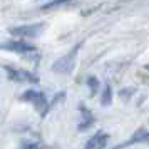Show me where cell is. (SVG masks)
<instances>
[{"label":"cell","instance_id":"6da1fadb","mask_svg":"<svg viewBox=\"0 0 149 149\" xmlns=\"http://www.w3.org/2000/svg\"><path fill=\"white\" fill-rule=\"evenodd\" d=\"M81 47V44L79 45H75L67 55H64L61 59H57L54 62V65H52V70L57 72V74H70L72 70H74V65H75V54H77V50Z\"/></svg>","mask_w":149,"mask_h":149},{"label":"cell","instance_id":"7a4b0ae2","mask_svg":"<svg viewBox=\"0 0 149 149\" xmlns=\"http://www.w3.org/2000/svg\"><path fill=\"white\" fill-rule=\"evenodd\" d=\"M22 101H27V102H32L35 106V109L37 111H40L42 117L49 112V109H50V102L45 101V95L42 94V92H39V91H25V94L20 95Z\"/></svg>","mask_w":149,"mask_h":149},{"label":"cell","instance_id":"3957f363","mask_svg":"<svg viewBox=\"0 0 149 149\" xmlns=\"http://www.w3.org/2000/svg\"><path fill=\"white\" fill-rule=\"evenodd\" d=\"M45 29V24H32V25H20L10 29V34L14 37H37Z\"/></svg>","mask_w":149,"mask_h":149},{"label":"cell","instance_id":"277c9868","mask_svg":"<svg viewBox=\"0 0 149 149\" xmlns=\"http://www.w3.org/2000/svg\"><path fill=\"white\" fill-rule=\"evenodd\" d=\"M5 69H7L10 79L15 82H30V84L39 82V77L32 72H29V70H17V69H12L10 65H5Z\"/></svg>","mask_w":149,"mask_h":149},{"label":"cell","instance_id":"5b68a950","mask_svg":"<svg viewBox=\"0 0 149 149\" xmlns=\"http://www.w3.org/2000/svg\"><path fill=\"white\" fill-rule=\"evenodd\" d=\"M2 49H5V50H12V52H19V54H24V52H35V50H37L35 45L27 44V42H22V40H14V42L2 44Z\"/></svg>","mask_w":149,"mask_h":149},{"label":"cell","instance_id":"8992f818","mask_svg":"<svg viewBox=\"0 0 149 149\" xmlns=\"http://www.w3.org/2000/svg\"><path fill=\"white\" fill-rule=\"evenodd\" d=\"M149 141V131H146L144 127L137 129L134 134L131 136V139H127L126 142H122L121 146H117L114 149H124V148H129V146H132V144H137V142H146Z\"/></svg>","mask_w":149,"mask_h":149},{"label":"cell","instance_id":"52a82bcc","mask_svg":"<svg viewBox=\"0 0 149 149\" xmlns=\"http://www.w3.org/2000/svg\"><path fill=\"white\" fill-rule=\"evenodd\" d=\"M107 141H109V134H104L102 131H99V132H95L87 141V144H86L84 149H104L106 144H107Z\"/></svg>","mask_w":149,"mask_h":149},{"label":"cell","instance_id":"ba28073f","mask_svg":"<svg viewBox=\"0 0 149 149\" xmlns=\"http://www.w3.org/2000/svg\"><path fill=\"white\" fill-rule=\"evenodd\" d=\"M79 111H81L82 116H81L79 124H77V129H79V131H86V129H89L94 124V116H92V112H91L84 104H79Z\"/></svg>","mask_w":149,"mask_h":149},{"label":"cell","instance_id":"9c48e42d","mask_svg":"<svg viewBox=\"0 0 149 149\" xmlns=\"http://www.w3.org/2000/svg\"><path fill=\"white\" fill-rule=\"evenodd\" d=\"M112 102V91H111V86L106 84V87L102 91V95H101V104L102 106H111Z\"/></svg>","mask_w":149,"mask_h":149},{"label":"cell","instance_id":"30bf717a","mask_svg":"<svg viewBox=\"0 0 149 149\" xmlns=\"http://www.w3.org/2000/svg\"><path fill=\"white\" fill-rule=\"evenodd\" d=\"M87 86H89V89H91V94L92 95L97 94V91H99V81H97L95 77H89L87 79Z\"/></svg>","mask_w":149,"mask_h":149},{"label":"cell","instance_id":"8fae6325","mask_svg":"<svg viewBox=\"0 0 149 149\" xmlns=\"http://www.w3.org/2000/svg\"><path fill=\"white\" fill-rule=\"evenodd\" d=\"M136 92V89L134 87H126V89H122L121 92H119V95H121V99H124V101H127L129 97H132Z\"/></svg>","mask_w":149,"mask_h":149},{"label":"cell","instance_id":"7c38bea8","mask_svg":"<svg viewBox=\"0 0 149 149\" xmlns=\"http://www.w3.org/2000/svg\"><path fill=\"white\" fill-rule=\"evenodd\" d=\"M20 149H40V144H37V142H27V144H22Z\"/></svg>","mask_w":149,"mask_h":149},{"label":"cell","instance_id":"4fadbf2b","mask_svg":"<svg viewBox=\"0 0 149 149\" xmlns=\"http://www.w3.org/2000/svg\"><path fill=\"white\" fill-rule=\"evenodd\" d=\"M57 5H61V2H49V3H45L42 8L45 10V8H52V7H57Z\"/></svg>","mask_w":149,"mask_h":149}]
</instances>
